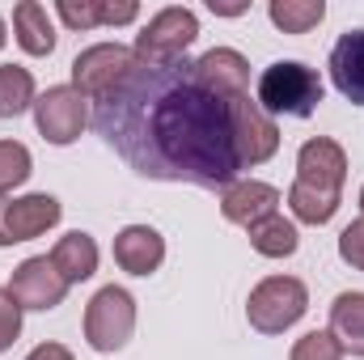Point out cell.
I'll return each mask as SVG.
<instances>
[{
	"label": "cell",
	"instance_id": "cell-19",
	"mask_svg": "<svg viewBox=\"0 0 364 360\" xmlns=\"http://www.w3.org/2000/svg\"><path fill=\"white\" fill-rule=\"evenodd\" d=\"M250 233V246L263 255V259H288V255H296V246H301V233H296V221H288V216H267V221H259V225H250L246 229Z\"/></svg>",
	"mask_w": 364,
	"mask_h": 360
},
{
	"label": "cell",
	"instance_id": "cell-6",
	"mask_svg": "<svg viewBox=\"0 0 364 360\" xmlns=\"http://www.w3.org/2000/svg\"><path fill=\"white\" fill-rule=\"evenodd\" d=\"M90 97L85 93H77L73 85H51L47 93H38V102H34V127H38V136L47 140V144H55V149H64V144H73L85 127H90Z\"/></svg>",
	"mask_w": 364,
	"mask_h": 360
},
{
	"label": "cell",
	"instance_id": "cell-21",
	"mask_svg": "<svg viewBox=\"0 0 364 360\" xmlns=\"http://www.w3.org/2000/svg\"><path fill=\"white\" fill-rule=\"evenodd\" d=\"M38 93H34V77L21 64H4L0 68V119H17L26 110H34Z\"/></svg>",
	"mask_w": 364,
	"mask_h": 360
},
{
	"label": "cell",
	"instance_id": "cell-13",
	"mask_svg": "<svg viewBox=\"0 0 364 360\" xmlns=\"http://www.w3.org/2000/svg\"><path fill=\"white\" fill-rule=\"evenodd\" d=\"M220 212H225L229 225L250 229V225H259V221H267V216L279 212V191H275L272 182L237 179L220 191Z\"/></svg>",
	"mask_w": 364,
	"mask_h": 360
},
{
	"label": "cell",
	"instance_id": "cell-17",
	"mask_svg": "<svg viewBox=\"0 0 364 360\" xmlns=\"http://www.w3.org/2000/svg\"><path fill=\"white\" fill-rule=\"evenodd\" d=\"M51 263H55V271H60L68 284H81V280H90L93 271H97V242H93L90 233L73 229V233H64V238L55 242Z\"/></svg>",
	"mask_w": 364,
	"mask_h": 360
},
{
	"label": "cell",
	"instance_id": "cell-4",
	"mask_svg": "<svg viewBox=\"0 0 364 360\" xmlns=\"http://www.w3.org/2000/svg\"><path fill=\"white\" fill-rule=\"evenodd\" d=\"M132 331H136V297L119 284L97 288L85 305V344L93 352L110 356V352L127 348Z\"/></svg>",
	"mask_w": 364,
	"mask_h": 360
},
{
	"label": "cell",
	"instance_id": "cell-9",
	"mask_svg": "<svg viewBox=\"0 0 364 360\" xmlns=\"http://www.w3.org/2000/svg\"><path fill=\"white\" fill-rule=\"evenodd\" d=\"M229 115H233V149H237L242 170H246V166H263L267 157H275V149H279V127H275V119L250 97V93L237 97V102L229 106Z\"/></svg>",
	"mask_w": 364,
	"mask_h": 360
},
{
	"label": "cell",
	"instance_id": "cell-26",
	"mask_svg": "<svg viewBox=\"0 0 364 360\" xmlns=\"http://www.w3.org/2000/svg\"><path fill=\"white\" fill-rule=\"evenodd\" d=\"M55 13L68 30H93L97 26V0H55Z\"/></svg>",
	"mask_w": 364,
	"mask_h": 360
},
{
	"label": "cell",
	"instance_id": "cell-16",
	"mask_svg": "<svg viewBox=\"0 0 364 360\" xmlns=\"http://www.w3.org/2000/svg\"><path fill=\"white\" fill-rule=\"evenodd\" d=\"M13 38L26 55H38V60L55 51V26L38 0H21L13 9Z\"/></svg>",
	"mask_w": 364,
	"mask_h": 360
},
{
	"label": "cell",
	"instance_id": "cell-23",
	"mask_svg": "<svg viewBox=\"0 0 364 360\" xmlns=\"http://www.w3.org/2000/svg\"><path fill=\"white\" fill-rule=\"evenodd\" d=\"M30 174H34V157H30V149L17 144V140H0V199H4L9 191H17Z\"/></svg>",
	"mask_w": 364,
	"mask_h": 360
},
{
	"label": "cell",
	"instance_id": "cell-12",
	"mask_svg": "<svg viewBox=\"0 0 364 360\" xmlns=\"http://www.w3.org/2000/svg\"><path fill=\"white\" fill-rule=\"evenodd\" d=\"M296 182L343 195V182H348V153H343V144L331 140V136L305 140L301 153H296Z\"/></svg>",
	"mask_w": 364,
	"mask_h": 360
},
{
	"label": "cell",
	"instance_id": "cell-1",
	"mask_svg": "<svg viewBox=\"0 0 364 360\" xmlns=\"http://www.w3.org/2000/svg\"><path fill=\"white\" fill-rule=\"evenodd\" d=\"M229 106L199 85L191 60L136 64L93 102V127L144 179L225 191L242 174Z\"/></svg>",
	"mask_w": 364,
	"mask_h": 360
},
{
	"label": "cell",
	"instance_id": "cell-25",
	"mask_svg": "<svg viewBox=\"0 0 364 360\" xmlns=\"http://www.w3.org/2000/svg\"><path fill=\"white\" fill-rule=\"evenodd\" d=\"M21 301L9 292V288H0V352H9L13 344H17V335H21Z\"/></svg>",
	"mask_w": 364,
	"mask_h": 360
},
{
	"label": "cell",
	"instance_id": "cell-20",
	"mask_svg": "<svg viewBox=\"0 0 364 360\" xmlns=\"http://www.w3.org/2000/svg\"><path fill=\"white\" fill-rule=\"evenodd\" d=\"M288 208L301 225H326L335 221L339 212V195L335 191H318V186H305V182H292L288 186Z\"/></svg>",
	"mask_w": 364,
	"mask_h": 360
},
{
	"label": "cell",
	"instance_id": "cell-7",
	"mask_svg": "<svg viewBox=\"0 0 364 360\" xmlns=\"http://www.w3.org/2000/svg\"><path fill=\"white\" fill-rule=\"evenodd\" d=\"M136 64L140 60H136L132 47H123V43H93L73 60V90L85 93L90 102H97V97H106L114 90Z\"/></svg>",
	"mask_w": 364,
	"mask_h": 360
},
{
	"label": "cell",
	"instance_id": "cell-18",
	"mask_svg": "<svg viewBox=\"0 0 364 360\" xmlns=\"http://www.w3.org/2000/svg\"><path fill=\"white\" fill-rule=\"evenodd\" d=\"M331 335L343 344V352L364 356V292H339L331 301Z\"/></svg>",
	"mask_w": 364,
	"mask_h": 360
},
{
	"label": "cell",
	"instance_id": "cell-27",
	"mask_svg": "<svg viewBox=\"0 0 364 360\" xmlns=\"http://www.w3.org/2000/svg\"><path fill=\"white\" fill-rule=\"evenodd\" d=\"M339 259L348 268L364 271V221H352L343 233H339Z\"/></svg>",
	"mask_w": 364,
	"mask_h": 360
},
{
	"label": "cell",
	"instance_id": "cell-2",
	"mask_svg": "<svg viewBox=\"0 0 364 360\" xmlns=\"http://www.w3.org/2000/svg\"><path fill=\"white\" fill-rule=\"evenodd\" d=\"M322 77L309 68V64H301V60H275L263 68V77H259V93H255V102L267 110V115H292V119H309L314 110H318V102H322Z\"/></svg>",
	"mask_w": 364,
	"mask_h": 360
},
{
	"label": "cell",
	"instance_id": "cell-28",
	"mask_svg": "<svg viewBox=\"0 0 364 360\" xmlns=\"http://www.w3.org/2000/svg\"><path fill=\"white\" fill-rule=\"evenodd\" d=\"M140 17L136 0H97V26H127Z\"/></svg>",
	"mask_w": 364,
	"mask_h": 360
},
{
	"label": "cell",
	"instance_id": "cell-22",
	"mask_svg": "<svg viewBox=\"0 0 364 360\" xmlns=\"http://www.w3.org/2000/svg\"><path fill=\"white\" fill-rule=\"evenodd\" d=\"M267 17H272L275 30H284V34H309L314 26H322L326 4L322 0H272Z\"/></svg>",
	"mask_w": 364,
	"mask_h": 360
},
{
	"label": "cell",
	"instance_id": "cell-15",
	"mask_svg": "<svg viewBox=\"0 0 364 360\" xmlns=\"http://www.w3.org/2000/svg\"><path fill=\"white\" fill-rule=\"evenodd\" d=\"M331 81L352 106H364V30L339 34V43L331 47Z\"/></svg>",
	"mask_w": 364,
	"mask_h": 360
},
{
	"label": "cell",
	"instance_id": "cell-10",
	"mask_svg": "<svg viewBox=\"0 0 364 360\" xmlns=\"http://www.w3.org/2000/svg\"><path fill=\"white\" fill-rule=\"evenodd\" d=\"M68 288H73V284L55 271L51 255H34V259L17 263L13 280H9V292L21 301V309H38V314H47V309L64 305Z\"/></svg>",
	"mask_w": 364,
	"mask_h": 360
},
{
	"label": "cell",
	"instance_id": "cell-14",
	"mask_svg": "<svg viewBox=\"0 0 364 360\" xmlns=\"http://www.w3.org/2000/svg\"><path fill=\"white\" fill-rule=\"evenodd\" d=\"M114 263L127 275H153L166 263V238L153 225H127L114 233Z\"/></svg>",
	"mask_w": 364,
	"mask_h": 360
},
{
	"label": "cell",
	"instance_id": "cell-31",
	"mask_svg": "<svg viewBox=\"0 0 364 360\" xmlns=\"http://www.w3.org/2000/svg\"><path fill=\"white\" fill-rule=\"evenodd\" d=\"M4 43H9V30H4V17H0V51H4Z\"/></svg>",
	"mask_w": 364,
	"mask_h": 360
},
{
	"label": "cell",
	"instance_id": "cell-11",
	"mask_svg": "<svg viewBox=\"0 0 364 360\" xmlns=\"http://www.w3.org/2000/svg\"><path fill=\"white\" fill-rule=\"evenodd\" d=\"M191 64H195L199 85L208 93H216L220 102H237V97L250 93V60L233 47H212Z\"/></svg>",
	"mask_w": 364,
	"mask_h": 360
},
{
	"label": "cell",
	"instance_id": "cell-32",
	"mask_svg": "<svg viewBox=\"0 0 364 360\" xmlns=\"http://www.w3.org/2000/svg\"><path fill=\"white\" fill-rule=\"evenodd\" d=\"M360 221H364V186H360Z\"/></svg>",
	"mask_w": 364,
	"mask_h": 360
},
{
	"label": "cell",
	"instance_id": "cell-24",
	"mask_svg": "<svg viewBox=\"0 0 364 360\" xmlns=\"http://www.w3.org/2000/svg\"><path fill=\"white\" fill-rule=\"evenodd\" d=\"M288 360H343V344H339L331 331H305V335L292 344Z\"/></svg>",
	"mask_w": 364,
	"mask_h": 360
},
{
	"label": "cell",
	"instance_id": "cell-30",
	"mask_svg": "<svg viewBox=\"0 0 364 360\" xmlns=\"http://www.w3.org/2000/svg\"><path fill=\"white\" fill-rule=\"evenodd\" d=\"M212 13H220V17H237V13H246V4H216V0H212Z\"/></svg>",
	"mask_w": 364,
	"mask_h": 360
},
{
	"label": "cell",
	"instance_id": "cell-29",
	"mask_svg": "<svg viewBox=\"0 0 364 360\" xmlns=\"http://www.w3.org/2000/svg\"><path fill=\"white\" fill-rule=\"evenodd\" d=\"M26 360H73V352H68L64 344H38Z\"/></svg>",
	"mask_w": 364,
	"mask_h": 360
},
{
	"label": "cell",
	"instance_id": "cell-3",
	"mask_svg": "<svg viewBox=\"0 0 364 360\" xmlns=\"http://www.w3.org/2000/svg\"><path fill=\"white\" fill-rule=\"evenodd\" d=\"M309 309V288L296 275H267L250 288L246 301V318L259 335H284L288 327H296Z\"/></svg>",
	"mask_w": 364,
	"mask_h": 360
},
{
	"label": "cell",
	"instance_id": "cell-8",
	"mask_svg": "<svg viewBox=\"0 0 364 360\" xmlns=\"http://www.w3.org/2000/svg\"><path fill=\"white\" fill-rule=\"evenodd\" d=\"M60 216H64V203L47 191L21 195V199H0V246L43 238L47 229L60 225Z\"/></svg>",
	"mask_w": 364,
	"mask_h": 360
},
{
	"label": "cell",
	"instance_id": "cell-5",
	"mask_svg": "<svg viewBox=\"0 0 364 360\" xmlns=\"http://www.w3.org/2000/svg\"><path fill=\"white\" fill-rule=\"evenodd\" d=\"M199 38V17L195 9H182V4H170L161 13L149 17V26L136 34V60L140 64H178L186 60L191 43Z\"/></svg>",
	"mask_w": 364,
	"mask_h": 360
}]
</instances>
